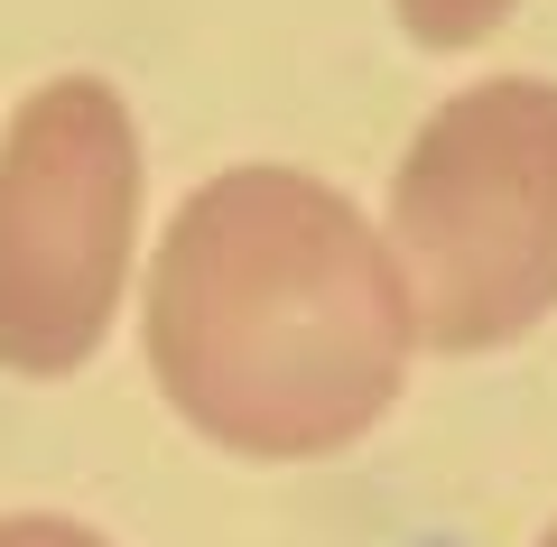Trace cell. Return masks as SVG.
Listing matches in <instances>:
<instances>
[{
  "label": "cell",
  "mask_w": 557,
  "mask_h": 547,
  "mask_svg": "<svg viewBox=\"0 0 557 547\" xmlns=\"http://www.w3.org/2000/svg\"><path fill=\"white\" fill-rule=\"evenodd\" d=\"M391 10H399V28L418 47H474V38H493L511 20L520 0H391Z\"/></svg>",
  "instance_id": "obj_4"
},
{
  "label": "cell",
  "mask_w": 557,
  "mask_h": 547,
  "mask_svg": "<svg viewBox=\"0 0 557 547\" xmlns=\"http://www.w3.org/2000/svg\"><path fill=\"white\" fill-rule=\"evenodd\" d=\"M139 233V130L102 75H57L0 139V362L65 381L112 334Z\"/></svg>",
  "instance_id": "obj_3"
},
{
  "label": "cell",
  "mask_w": 557,
  "mask_h": 547,
  "mask_svg": "<svg viewBox=\"0 0 557 547\" xmlns=\"http://www.w3.org/2000/svg\"><path fill=\"white\" fill-rule=\"evenodd\" d=\"M391 260L437 352H502L557 315V84L437 102L391 176Z\"/></svg>",
  "instance_id": "obj_2"
},
{
  "label": "cell",
  "mask_w": 557,
  "mask_h": 547,
  "mask_svg": "<svg viewBox=\"0 0 557 547\" xmlns=\"http://www.w3.org/2000/svg\"><path fill=\"white\" fill-rule=\"evenodd\" d=\"M539 547H557V529H548V538H539Z\"/></svg>",
  "instance_id": "obj_6"
},
{
  "label": "cell",
  "mask_w": 557,
  "mask_h": 547,
  "mask_svg": "<svg viewBox=\"0 0 557 547\" xmlns=\"http://www.w3.org/2000/svg\"><path fill=\"white\" fill-rule=\"evenodd\" d=\"M418 315L372 223L307 167H223L149 270V372L196 436L260 464L335 455L399 399Z\"/></svg>",
  "instance_id": "obj_1"
},
{
  "label": "cell",
  "mask_w": 557,
  "mask_h": 547,
  "mask_svg": "<svg viewBox=\"0 0 557 547\" xmlns=\"http://www.w3.org/2000/svg\"><path fill=\"white\" fill-rule=\"evenodd\" d=\"M0 547H112V538L84 529V520H57V510H10L0 520Z\"/></svg>",
  "instance_id": "obj_5"
}]
</instances>
